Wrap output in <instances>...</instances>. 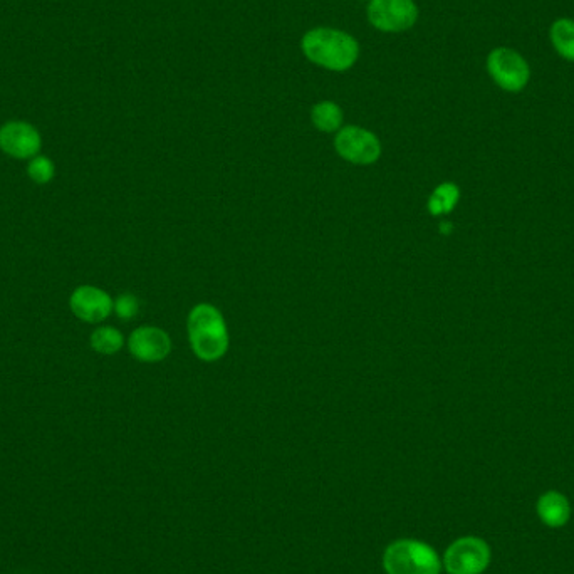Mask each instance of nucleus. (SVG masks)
Wrapping results in <instances>:
<instances>
[{
  "label": "nucleus",
  "mask_w": 574,
  "mask_h": 574,
  "mask_svg": "<svg viewBox=\"0 0 574 574\" xmlns=\"http://www.w3.org/2000/svg\"><path fill=\"white\" fill-rule=\"evenodd\" d=\"M301 47L311 63L336 73L353 68L360 56V46L355 37L331 27H316L306 32Z\"/></svg>",
  "instance_id": "f257e3e1"
},
{
  "label": "nucleus",
  "mask_w": 574,
  "mask_h": 574,
  "mask_svg": "<svg viewBox=\"0 0 574 574\" xmlns=\"http://www.w3.org/2000/svg\"><path fill=\"white\" fill-rule=\"evenodd\" d=\"M188 338L200 360L215 361L229 350V331L219 309L199 304L188 316Z\"/></svg>",
  "instance_id": "f03ea898"
},
{
  "label": "nucleus",
  "mask_w": 574,
  "mask_h": 574,
  "mask_svg": "<svg viewBox=\"0 0 574 574\" xmlns=\"http://www.w3.org/2000/svg\"><path fill=\"white\" fill-rule=\"evenodd\" d=\"M387 574H440L442 561L432 546L417 539H398L383 553Z\"/></svg>",
  "instance_id": "7ed1b4c3"
},
{
  "label": "nucleus",
  "mask_w": 574,
  "mask_h": 574,
  "mask_svg": "<svg viewBox=\"0 0 574 574\" xmlns=\"http://www.w3.org/2000/svg\"><path fill=\"white\" fill-rule=\"evenodd\" d=\"M487 71L494 83L509 93H519L531 78V69L521 54L509 47H497L487 58Z\"/></svg>",
  "instance_id": "20e7f679"
},
{
  "label": "nucleus",
  "mask_w": 574,
  "mask_h": 574,
  "mask_svg": "<svg viewBox=\"0 0 574 574\" xmlns=\"http://www.w3.org/2000/svg\"><path fill=\"white\" fill-rule=\"evenodd\" d=\"M489 563L491 548L475 536L457 539L444 554V568L449 574H482Z\"/></svg>",
  "instance_id": "39448f33"
},
{
  "label": "nucleus",
  "mask_w": 574,
  "mask_h": 574,
  "mask_svg": "<svg viewBox=\"0 0 574 574\" xmlns=\"http://www.w3.org/2000/svg\"><path fill=\"white\" fill-rule=\"evenodd\" d=\"M368 21L381 32H403L418 21V7L413 0H370Z\"/></svg>",
  "instance_id": "423d86ee"
},
{
  "label": "nucleus",
  "mask_w": 574,
  "mask_h": 574,
  "mask_svg": "<svg viewBox=\"0 0 574 574\" xmlns=\"http://www.w3.org/2000/svg\"><path fill=\"white\" fill-rule=\"evenodd\" d=\"M334 147L341 158L356 165H371L381 155L380 140L360 126L341 128L334 140Z\"/></svg>",
  "instance_id": "0eeeda50"
},
{
  "label": "nucleus",
  "mask_w": 574,
  "mask_h": 574,
  "mask_svg": "<svg viewBox=\"0 0 574 574\" xmlns=\"http://www.w3.org/2000/svg\"><path fill=\"white\" fill-rule=\"evenodd\" d=\"M39 131L26 121H9L0 128V150L12 158L26 160L41 152Z\"/></svg>",
  "instance_id": "6e6552de"
},
{
  "label": "nucleus",
  "mask_w": 574,
  "mask_h": 574,
  "mask_svg": "<svg viewBox=\"0 0 574 574\" xmlns=\"http://www.w3.org/2000/svg\"><path fill=\"white\" fill-rule=\"evenodd\" d=\"M71 311L74 316L83 319L86 323H101L110 316L115 308L110 294H106L100 287L81 286L71 294L69 299Z\"/></svg>",
  "instance_id": "1a4fd4ad"
},
{
  "label": "nucleus",
  "mask_w": 574,
  "mask_h": 574,
  "mask_svg": "<svg viewBox=\"0 0 574 574\" xmlns=\"http://www.w3.org/2000/svg\"><path fill=\"white\" fill-rule=\"evenodd\" d=\"M131 355L136 360L155 363L167 358L168 353L172 350V341L163 329L153 328V326H143L133 331L128 340Z\"/></svg>",
  "instance_id": "9d476101"
},
{
  "label": "nucleus",
  "mask_w": 574,
  "mask_h": 574,
  "mask_svg": "<svg viewBox=\"0 0 574 574\" xmlns=\"http://www.w3.org/2000/svg\"><path fill=\"white\" fill-rule=\"evenodd\" d=\"M538 516L549 528H563L571 517V507L561 492L549 491L539 497Z\"/></svg>",
  "instance_id": "9b49d317"
},
{
  "label": "nucleus",
  "mask_w": 574,
  "mask_h": 574,
  "mask_svg": "<svg viewBox=\"0 0 574 574\" xmlns=\"http://www.w3.org/2000/svg\"><path fill=\"white\" fill-rule=\"evenodd\" d=\"M549 37L559 56L568 61H574V21L573 19H558L553 22Z\"/></svg>",
  "instance_id": "f8f14e48"
},
{
  "label": "nucleus",
  "mask_w": 574,
  "mask_h": 574,
  "mask_svg": "<svg viewBox=\"0 0 574 574\" xmlns=\"http://www.w3.org/2000/svg\"><path fill=\"white\" fill-rule=\"evenodd\" d=\"M313 125L324 133H333L341 128L343 123V110L333 101H321L311 111Z\"/></svg>",
  "instance_id": "ddd939ff"
},
{
  "label": "nucleus",
  "mask_w": 574,
  "mask_h": 574,
  "mask_svg": "<svg viewBox=\"0 0 574 574\" xmlns=\"http://www.w3.org/2000/svg\"><path fill=\"white\" fill-rule=\"evenodd\" d=\"M459 187L454 183H442L435 188L434 194L428 200V210L432 215L449 214L459 202Z\"/></svg>",
  "instance_id": "4468645a"
},
{
  "label": "nucleus",
  "mask_w": 574,
  "mask_h": 574,
  "mask_svg": "<svg viewBox=\"0 0 574 574\" xmlns=\"http://www.w3.org/2000/svg\"><path fill=\"white\" fill-rule=\"evenodd\" d=\"M123 341V334L111 326L98 328L91 334V346L101 355H115L116 351L121 350Z\"/></svg>",
  "instance_id": "2eb2a0df"
},
{
  "label": "nucleus",
  "mask_w": 574,
  "mask_h": 574,
  "mask_svg": "<svg viewBox=\"0 0 574 574\" xmlns=\"http://www.w3.org/2000/svg\"><path fill=\"white\" fill-rule=\"evenodd\" d=\"M27 173H29V177H31L32 182L44 185V183H49L53 180L54 163L47 157L37 155V157L32 158L31 163H29Z\"/></svg>",
  "instance_id": "dca6fc26"
},
{
  "label": "nucleus",
  "mask_w": 574,
  "mask_h": 574,
  "mask_svg": "<svg viewBox=\"0 0 574 574\" xmlns=\"http://www.w3.org/2000/svg\"><path fill=\"white\" fill-rule=\"evenodd\" d=\"M138 309H140V303L133 294H123L116 299L115 311L121 319L135 318Z\"/></svg>",
  "instance_id": "f3484780"
},
{
  "label": "nucleus",
  "mask_w": 574,
  "mask_h": 574,
  "mask_svg": "<svg viewBox=\"0 0 574 574\" xmlns=\"http://www.w3.org/2000/svg\"><path fill=\"white\" fill-rule=\"evenodd\" d=\"M440 229H442V232H444V234H449L450 232V225H442V227H440Z\"/></svg>",
  "instance_id": "a211bd4d"
}]
</instances>
